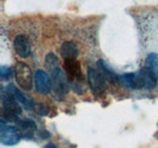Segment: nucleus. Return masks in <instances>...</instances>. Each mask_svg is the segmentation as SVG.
I'll return each mask as SVG.
<instances>
[{
	"label": "nucleus",
	"mask_w": 158,
	"mask_h": 148,
	"mask_svg": "<svg viewBox=\"0 0 158 148\" xmlns=\"http://www.w3.org/2000/svg\"><path fill=\"white\" fill-rule=\"evenodd\" d=\"M45 66L48 68V71L51 74L52 78V85H54V92L55 95L62 98L63 95H66V92L68 91V81H67V75L64 74V72L60 68L59 60L55 56V54L50 52L45 57Z\"/></svg>",
	"instance_id": "f257e3e1"
},
{
	"label": "nucleus",
	"mask_w": 158,
	"mask_h": 148,
	"mask_svg": "<svg viewBox=\"0 0 158 148\" xmlns=\"http://www.w3.org/2000/svg\"><path fill=\"white\" fill-rule=\"evenodd\" d=\"M1 115L2 119H9V120H15L17 119V115L21 114L20 103L16 101L14 95L10 91H6V93L2 91L1 93Z\"/></svg>",
	"instance_id": "f03ea898"
},
{
	"label": "nucleus",
	"mask_w": 158,
	"mask_h": 148,
	"mask_svg": "<svg viewBox=\"0 0 158 148\" xmlns=\"http://www.w3.org/2000/svg\"><path fill=\"white\" fill-rule=\"evenodd\" d=\"M15 74V79L17 81V84L20 85L22 90H31L33 88V83H34V78L32 69L29 68L28 64L23 63V62H17L14 69Z\"/></svg>",
	"instance_id": "7ed1b4c3"
},
{
	"label": "nucleus",
	"mask_w": 158,
	"mask_h": 148,
	"mask_svg": "<svg viewBox=\"0 0 158 148\" xmlns=\"http://www.w3.org/2000/svg\"><path fill=\"white\" fill-rule=\"evenodd\" d=\"M105 78L103 75L101 74L100 71L96 69H93V68H89L88 71V81H89V85H90V89L94 95L100 96L105 92Z\"/></svg>",
	"instance_id": "20e7f679"
},
{
	"label": "nucleus",
	"mask_w": 158,
	"mask_h": 148,
	"mask_svg": "<svg viewBox=\"0 0 158 148\" xmlns=\"http://www.w3.org/2000/svg\"><path fill=\"white\" fill-rule=\"evenodd\" d=\"M0 138L1 143L5 146H15L20 142V134L14 126L4 125L1 123V130H0Z\"/></svg>",
	"instance_id": "39448f33"
},
{
	"label": "nucleus",
	"mask_w": 158,
	"mask_h": 148,
	"mask_svg": "<svg viewBox=\"0 0 158 148\" xmlns=\"http://www.w3.org/2000/svg\"><path fill=\"white\" fill-rule=\"evenodd\" d=\"M64 73L67 75L69 83H73V81H77V80H83L80 63L76 58L64 60Z\"/></svg>",
	"instance_id": "423d86ee"
},
{
	"label": "nucleus",
	"mask_w": 158,
	"mask_h": 148,
	"mask_svg": "<svg viewBox=\"0 0 158 148\" xmlns=\"http://www.w3.org/2000/svg\"><path fill=\"white\" fill-rule=\"evenodd\" d=\"M34 84H35V89L39 93H49L52 90V84H51V79L48 75L46 72L38 69L35 72V76H34Z\"/></svg>",
	"instance_id": "0eeeda50"
},
{
	"label": "nucleus",
	"mask_w": 158,
	"mask_h": 148,
	"mask_svg": "<svg viewBox=\"0 0 158 148\" xmlns=\"http://www.w3.org/2000/svg\"><path fill=\"white\" fill-rule=\"evenodd\" d=\"M119 80L122 83L123 86L128 88V89H133V90H138L143 88V80L141 73H128L124 74L122 76H119Z\"/></svg>",
	"instance_id": "6e6552de"
},
{
	"label": "nucleus",
	"mask_w": 158,
	"mask_h": 148,
	"mask_svg": "<svg viewBox=\"0 0 158 148\" xmlns=\"http://www.w3.org/2000/svg\"><path fill=\"white\" fill-rule=\"evenodd\" d=\"M14 47L16 54L22 58H26L31 55V41L23 34L16 35V38L14 39Z\"/></svg>",
	"instance_id": "1a4fd4ad"
},
{
	"label": "nucleus",
	"mask_w": 158,
	"mask_h": 148,
	"mask_svg": "<svg viewBox=\"0 0 158 148\" xmlns=\"http://www.w3.org/2000/svg\"><path fill=\"white\" fill-rule=\"evenodd\" d=\"M140 73H141L142 80H143V88H145V89L151 90V89H153V88L156 86L158 76L153 73V72H151V71H148L147 68L142 67L141 71H140Z\"/></svg>",
	"instance_id": "9d476101"
},
{
	"label": "nucleus",
	"mask_w": 158,
	"mask_h": 148,
	"mask_svg": "<svg viewBox=\"0 0 158 148\" xmlns=\"http://www.w3.org/2000/svg\"><path fill=\"white\" fill-rule=\"evenodd\" d=\"M60 52H61V56H62L64 60L76 58L77 55H78V47H77V45H76L73 41H64V43L61 45Z\"/></svg>",
	"instance_id": "9b49d317"
},
{
	"label": "nucleus",
	"mask_w": 158,
	"mask_h": 148,
	"mask_svg": "<svg viewBox=\"0 0 158 148\" xmlns=\"http://www.w3.org/2000/svg\"><path fill=\"white\" fill-rule=\"evenodd\" d=\"M7 89H9V91H10V92L14 95V97L16 98V101L20 103L21 106H23V107H24L26 109H28V111L33 108V103H32L27 97H24V95L21 92L20 90H17L12 84H11V85H9V88H7Z\"/></svg>",
	"instance_id": "f8f14e48"
},
{
	"label": "nucleus",
	"mask_w": 158,
	"mask_h": 148,
	"mask_svg": "<svg viewBox=\"0 0 158 148\" xmlns=\"http://www.w3.org/2000/svg\"><path fill=\"white\" fill-rule=\"evenodd\" d=\"M98 66H99V69H100V72H101V74L103 75V78H105L106 80H108V81H111V83H117L119 80V78L116 75V73L107 66V63H106L103 60H100Z\"/></svg>",
	"instance_id": "ddd939ff"
},
{
	"label": "nucleus",
	"mask_w": 158,
	"mask_h": 148,
	"mask_svg": "<svg viewBox=\"0 0 158 148\" xmlns=\"http://www.w3.org/2000/svg\"><path fill=\"white\" fill-rule=\"evenodd\" d=\"M17 125L23 132H24V136H28V137H32V132L37 129V124L31 120V119H24V120H19L17 121Z\"/></svg>",
	"instance_id": "4468645a"
},
{
	"label": "nucleus",
	"mask_w": 158,
	"mask_h": 148,
	"mask_svg": "<svg viewBox=\"0 0 158 148\" xmlns=\"http://www.w3.org/2000/svg\"><path fill=\"white\" fill-rule=\"evenodd\" d=\"M145 68L153 72L158 76V55L157 54H150L145 60Z\"/></svg>",
	"instance_id": "2eb2a0df"
},
{
	"label": "nucleus",
	"mask_w": 158,
	"mask_h": 148,
	"mask_svg": "<svg viewBox=\"0 0 158 148\" xmlns=\"http://www.w3.org/2000/svg\"><path fill=\"white\" fill-rule=\"evenodd\" d=\"M0 75H1V79L2 80H9L12 75V69L10 67H6V66H1L0 68Z\"/></svg>",
	"instance_id": "dca6fc26"
},
{
	"label": "nucleus",
	"mask_w": 158,
	"mask_h": 148,
	"mask_svg": "<svg viewBox=\"0 0 158 148\" xmlns=\"http://www.w3.org/2000/svg\"><path fill=\"white\" fill-rule=\"evenodd\" d=\"M35 111H37V113L40 114V115H45V114H48L46 107H45L44 105H37V106H35Z\"/></svg>",
	"instance_id": "f3484780"
},
{
	"label": "nucleus",
	"mask_w": 158,
	"mask_h": 148,
	"mask_svg": "<svg viewBox=\"0 0 158 148\" xmlns=\"http://www.w3.org/2000/svg\"><path fill=\"white\" fill-rule=\"evenodd\" d=\"M44 148H57L55 145H52V143H49V145H46V146H44Z\"/></svg>",
	"instance_id": "a211bd4d"
}]
</instances>
